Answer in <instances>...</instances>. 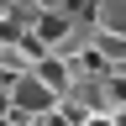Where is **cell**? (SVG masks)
<instances>
[{"label":"cell","mask_w":126,"mask_h":126,"mask_svg":"<svg viewBox=\"0 0 126 126\" xmlns=\"http://www.w3.org/2000/svg\"><path fill=\"white\" fill-rule=\"evenodd\" d=\"M89 21H94V32H105V37H126V0H94Z\"/></svg>","instance_id":"obj_2"},{"label":"cell","mask_w":126,"mask_h":126,"mask_svg":"<svg viewBox=\"0 0 126 126\" xmlns=\"http://www.w3.org/2000/svg\"><path fill=\"white\" fill-rule=\"evenodd\" d=\"M5 94H11V116H42V110L58 105V94L47 89L32 68H26V74H11V79H5Z\"/></svg>","instance_id":"obj_1"},{"label":"cell","mask_w":126,"mask_h":126,"mask_svg":"<svg viewBox=\"0 0 126 126\" xmlns=\"http://www.w3.org/2000/svg\"><path fill=\"white\" fill-rule=\"evenodd\" d=\"M110 126H126V105H121V110H116V116H110Z\"/></svg>","instance_id":"obj_5"},{"label":"cell","mask_w":126,"mask_h":126,"mask_svg":"<svg viewBox=\"0 0 126 126\" xmlns=\"http://www.w3.org/2000/svg\"><path fill=\"white\" fill-rule=\"evenodd\" d=\"M0 116H11V94H5V84H0Z\"/></svg>","instance_id":"obj_4"},{"label":"cell","mask_w":126,"mask_h":126,"mask_svg":"<svg viewBox=\"0 0 126 126\" xmlns=\"http://www.w3.org/2000/svg\"><path fill=\"white\" fill-rule=\"evenodd\" d=\"M74 126H110V116H105V110H89V116H84V121H74Z\"/></svg>","instance_id":"obj_3"},{"label":"cell","mask_w":126,"mask_h":126,"mask_svg":"<svg viewBox=\"0 0 126 126\" xmlns=\"http://www.w3.org/2000/svg\"><path fill=\"white\" fill-rule=\"evenodd\" d=\"M0 126H21V121H16V116H0Z\"/></svg>","instance_id":"obj_6"}]
</instances>
